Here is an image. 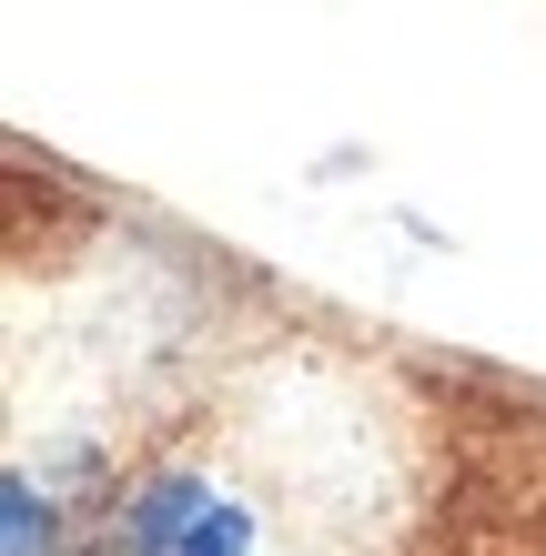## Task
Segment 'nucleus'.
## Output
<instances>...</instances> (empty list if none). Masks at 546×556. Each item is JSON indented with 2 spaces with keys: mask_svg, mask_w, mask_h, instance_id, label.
<instances>
[{
  "mask_svg": "<svg viewBox=\"0 0 546 556\" xmlns=\"http://www.w3.org/2000/svg\"><path fill=\"white\" fill-rule=\"evenodd\" d=\"M243 546H253V516L243 506H213V496L192 506V527L173 536V556H243Z\"/></svg>",
  "mask_w": 546,
  "mask_h": 556,
  "instance_id": "2",
  "label": "nucleus"
},
{
  "mask_svg": "<svg viewBox=\"0 0 546 556\" xmlns=\"http://www.w3.org/2000/svg\"><path fill=\"white\" fill-rule=\"evenodd\" d=\"M0 527H11V556H51V546H61L51 496H41L30 476H11V485H0Z\"/></svg>",
  "mask_w": 546,
  "mask_h": 556,
  "instance_id": "1",
  "label": "nucleus"
},
{
  "mask_svg": "<svg viewBox=\"0 0 546 556\" xmlns=\"http://www.w3.org/2000/svg\"><path fill=\"white\" fill-rule=\"evenodd\" d=\"M102 556H163V546H152V536H142V527H132V536H112V546H102Z\"/></svg>",
  "mask_w": 546,
  "mask_h": 556,
  "instance_id": "3",
  "label": "nucleus"
}]
</instances>
